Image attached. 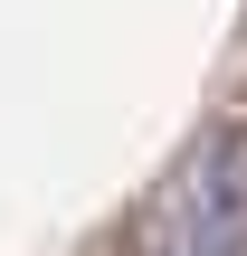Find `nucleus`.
<instances>
[{"mask_svg": "<svg viewBox=\"0 0 247 256\" xmlns=\"http://www.w3.org/2000/svg\"><path fill=\"white\" fill-rule=\"evenodd\" d=\"M152 256H247V124H228L162 209Z\"/></svg>", "mask_w": 247, "mask_h": 256, "instance_id": "obj_1", "label": "nucleus"}]
</instances>
